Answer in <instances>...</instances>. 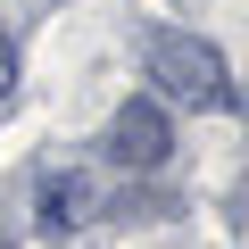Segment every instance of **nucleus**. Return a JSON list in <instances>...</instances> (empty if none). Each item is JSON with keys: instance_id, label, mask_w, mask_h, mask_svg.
I'll return each instance as SVG.
<instances>
[{"instance_id": "1", "label": "nucleus", "mask_w": 249, "mask_h": 249, "mask_svg": "<svg viewBox=\"0 0 249 249\" xmlns=\"http://www.w3.org/2000/svg\"><path fill=\"white\" fill-rule=\"evenodd\" d=\"M150 83L183 108H232V75L199 34H158L150 42Z\"/></svg>"}, {"instance_id": "2", "label": "nucleus", "mask_w": 249, "mask_h": 249, "mask_svg": "<svg viewBox=\"0 0 249 249\" xmlns=\"http://www.w3.org/2000/svg\"><path fill=\"white\" fill-rule=\"evenodd\" d=\"M166 142H175V133H166V108H158V100H124V108L108 116V142H100V150H108L124 175H150V166H166Z\"/></svg>"}, {"instance_id": "3", "label": "nucleus", "mask_w": 249, "mask_h": 249, "mask_svg": "<svg viewBox=\"0 0 249 249\" xmlns=\"http://www.w3.org/2000/svg\"><path fill=\"white\" fill-rule=\"evenodd\" d=\"M91 216H100V183H91V175H42V191H34L42 241H67V232H83Z\"/></svg>"}, {"instance_id": "4", "label": "nucleus", "mask_w": 249, "mask_h": 249, "mask_svg": "<svg viewBox=\"0 0 249 249\" xmlns=\"http://www.w3.org/2000/svg\"><path fill=\"white\" fill-rule=\"evenodd\" d=\"M17 91V50H9V34H0V100Z\"/></svg>"}, {"instance_id": "5", "label": "nucleus", "mask_w": 249, "mask_h": 249, "mask_svg": "<svg viewBox=\"0 0 249 249\" xmlns=\"http://www.w3.org/2000/svg\"><path fill=\"white\" fill-rule=\"evenodd\" d=\"M0 249H9V241H0Z\"/></svg>"}]
</instances>
